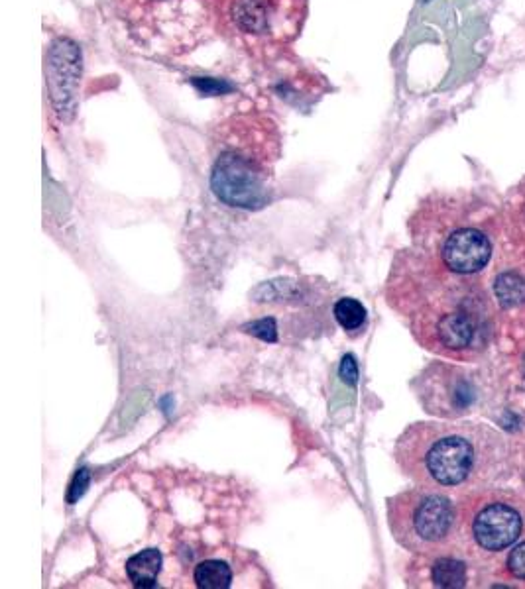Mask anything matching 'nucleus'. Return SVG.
I'll use <instances>...</instances> for the list:
<instances>
[{
    "instance_id": "1",
    "label": "nucleus",
    "mask_w": 525,
    "mask_h": 589,
    "mask_svg": "<svg viewBox=\"0 0 525 589\" xmlns=\"http://www.w3.org/2000/svg\"><path fill=\"white\" fill-rule=\"evenodd\" d=\"M386 303L406 319L419 346L445 360L472 362L490 344L492 311L482 287L415 248L396 254Z\"/></svg>"
},
{
    "instance_id": "2",
    "label": "nucleus",
    "mask_w": 525,
    "mask_h": 589,
    "mask_svg": "<svg viewBox=\"0 0 525 589\" xmlns=\"http://www.w3.org/2000/svg\"><path fill=\"white\" fill-rule=\"evenodd\" d=\"M510 456L500 430L461 419L413 423L394 444V460L406 478L457 497L502 480Z\"/></svg>"
},
{
    "instance_id": "3",
    "label": "nucleus",
    "mask_w": 525,
    "mask_h": 589,
    "mask_svg": "<svg viewBox=\"0 0 525 589\" xmlns=\"http://www.w3.org/2000/svg\"><path fill=\"white\" fill-rule=\"evenodd\" d=\"M280 158L282 132L268 114L246 110L225 118L211 136L215 197L233 209H264L272 201Z\"/></svg>"
},
{
    "instance_id": "4",
    "label": "nucleus",
    "mask_w": 525,
    "mask_h": 589,
    "mask_svg": "<svg viewBox=\"0 0 525 589\" xmlns=\"http://www.w3.org/2000/svg\"><path fill=\"white\" fill-rule=\"evenodd\" d=\"M408 226L413 248L457 275L472 277L492 260L488 209L468 195H429Z\"/></svg>"
},
{
    "instance_id": "5",
    "label": "nucleus",
    "mask_w": 525,
    "mask_h": 589,
    "mask_svg": "<svg viewBox=\"0 0 525 589\" xmlns=\"http://www.w3.org/2000/svg\"><path fill=\"white\" fill-rule=\"evenodd\" d=\"M459 542L488 564L525 533V499L512 489L480 487L459 499Z\"/></svg>"
},
{
    "instance_id": "6",
    "label": "nucleus",
    "mask_w": 525,
    "mask_h": 589,
    "mask_svg": "<svg viewBox=\"0 0 525 589\" xmlns=\"http://www.w3.org/2000/svg\"><path fill=\"white\" fill-rule=\"evenodd\" d=\"M394 540L411 554H431L459 542V501L445 491L415 485L386 501Z\"/></svg>"
},
{
    "instance_id": "7",
    "label": "nucleus",
    "mask_w": 525,
    "mask_h": 589,
    "mask_svg": "<svg viewBox=\"0 0 525 589\" xmlns=\"http://www.w3.org/2000/svg\"><path fill=\"white\" fill-rule=\"evenodd\" d=\"M130 34L152 50L185 52L209 26L211 0H113Z\"/></svg>"
},
{
    "instance_id": "8",
    "label": "nucleus",
    "mask_w": 525,
    "mask_h": 589,
    "mask_svg": "<svg viewBox=\"0 0 525 589\" xmlns=\"http://www.w3.org/2000/svg\"><path fill=\"white\" fill-rule=\"evenodd\" d=\"M411 391L421 409L443 421H459L478 403L476 374L451 362H429L411 381Z\"/></svg>"
},
{
    "instance_id": "9",
    "label": "nucleus",
    "mask_w": 525,
    "mask_h": 589,
    "mask_svg": "<svg viewBox=\"0 0 525 589\" xmlns=\"http://www.w3.org/2000/svg\"><path fill=\"white\" fill-rule=\"evenodd\" d=\"M484 562L457 542L431 554H413L406 570L409 588L465 589L480 586Z\"/></svg>"
},
{
    "instance_id": "10",
    "label": "nucleus",
    "mask_w": 525,
    "mask_h": 589,
    "mask_svg": "<svg viewBox=\"0 0 525 589\" xmlns=\"http://www.w3.org/2000/svg\"><path fill=\"white\" fill-rule=\"evenodd\" d=\"M301 0H231L234 28L246 36L266 38L293 32Z\"/></svg>"
},
{
    "instance_id": "11",
    "label": "nucleus",
    "mask_w": 525,
    "mask_h": 589,
    "mask_svg": "<svg viewBox=\"0 0 525 589\" xmlns=\"http://www.w3.org/2000/svg\"><path fill=\"white\" fill-rule=\"evenodd\" d=\"M81 75V54L69 40H58L48 55V83L54 107L67 116L75 107L77 77Z\"/></svg>"
},
{
    "instance_id": "12",
    "label": "nucleus",
    "mask_w": 525,
    "mask_h": 589,
    "mask_svg": "<svg viewBox=\"0 0 525 589\" xmlns=\"http://www.w3.org/2000/svg\"><path fill=\"white\" fill-rule=\"evenodd\" d=\"M162 552L158 548H146L126 562V576L134 588H158L162 572Z\"/></svg>"
},
{
    "instance_id": "13",
    "label": "nucleus",
    "mask_w": 525,
    "mask_h": 589,
    "mask_svg": "<svg viewBox=\"0 0 525 589\" xmlns=\"http://www.w3.org/2000/svg\"><path fill=\"white\" fill-rule=\"evenodd\" d=\"M233 568L229 562L219 558L203 560L193 570V582L197 588L227 589L233 586Z\"/></svg>"
},
{
    "instance_id": "14",
    "label": "nucleus",
    "mask_w": 525,
    "mask_h": 589,
    "mask_svg": "<svg viewBox=\"0 0 525 589\" xmlns=\"http://www.w3.org/2000/svg\"><path fill=\"white\" fill-rule=\"evenodd\" d=\"M333 317L345 332H349L350 336L360 334L368 324L366 307L360 301L352 299V297H343V299H339L335 303Z\"/></svg>"
},
{
    "instance_id": "15",
    "label": "nucleus",
    "mask_w": 525,
    "mask_h": 589,
    "mask_svg": "<svg viewBox=\"0 0 525 589\" xmlns=\"http://www.w3.org/2000/svg\"><path fill=\"white\" fill-rule=\"evenodd\" d=\"M498 576L510 586L525 588V533L504 556L502 566L498 568Z\"/></svg>"
},
{
    "instance_id": "16",
    "label": "nucleus",
    "mask_w": 525,
    "mask_h": 589,
    "mask_svg": "<svg viewBox=\"0 0 525 589\" xmlns=\"http://www.w3.org/2000/svg\"><path fill=\"white\" fill-rule=\"evenodd\" d=\"M518 209H520V216L524 218L525 222V183L524 187L520 189V205H518Z\"/></svg>"
},
{
    "instance_id": "17",
    "label": "nucleus",
    "mask_w": 525,
    "mask_h": 589,
    "mask_svg": "<svg viewBox=\"0 0 525 589\" xmlns=\"http://www.w3.org/2000/svg\"><path fill=\"white\" fill-rule=\"evenodd\" d=\"M211 2H215V0H211Z\"/></svg>"
}]
</instances>
